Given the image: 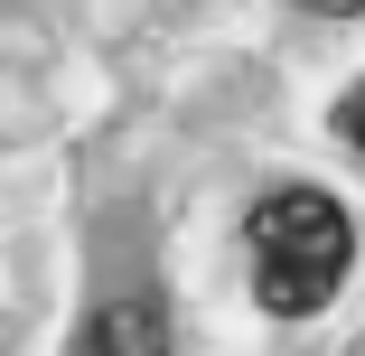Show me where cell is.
Segmentation results:
<instances>
[{
    "mask_svg": "<svg viewBox=\"0 0 365 356\" xmlns=\"http://www.w3.org/2000/svg\"><path fill=\"white\" fill-rule=\"evenodd\" d=\"M244 253H253V300H262L272 319H319V310L337 300L346 263H356V225H346L337 197L281 188V197L253 206Z\"/></svg>",
    "mask_w": 365,
    "mask_h": 356,
    "instance_id": "6da1fadb",
    "label": "cell"
},
{
    "mask_svg": "<svg viewBox=\"0 0 365 356\" xmlns=\"http://www.w3.org/2000/svg\"><path fill=\"white\" fill-rule=\"evenodd\" d=\"M85 356H169V328L140 310V300H113V310H94Z\"/></svg>",
    "mask_w": 365,
    "mask_h": 356,
    "instance_id": "7a4b0ae2",
    "label": "cell"
},
{
    "mask_svg": "<svg viewBox=\"0 0 365 356\" xmlns=\"http://www.w3.org/2000/svg\"><path fill=\"white\" fill-rule=\"evenodd\" d=\"M337 131H346V141H356V151H365V85H356V94L337 103Z\"/></svg>",
    "mask_w": 365,
    "mask_h": 356,
    "instance_id": "3957f363",
    "label": "cell"
},
{
    "mask_svg": "<svg viewBox=\"0 0 365 356\" xmlns=\"http://www.w3.org/2000/svg\"><path fill=\"white\" fill-rule=\"evenodd\" d=\"M309 10H328V19H356V10H365V0H309Z\"/></svg>",
    "mask_w": 365,
    "mask_h": 356,
    "instance_id": "277c9868",
    "label": "cell"
}]
</instances>
